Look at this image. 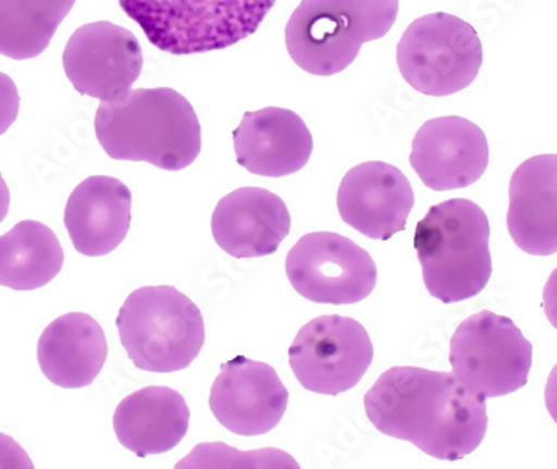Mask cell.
I'll use <instances>...</instances> for the list:
<instances>
[{
	"instance_id": "28",
	"label": "cell",
	"mask_w": 557,
	"mask_h": 469,
	"mask_svg": "<svg viewBox=\"0 0 557 469\" xmlns=\"http://www.w3.org/2000/svg\"><path fill=\"white\" fill-rule=\"evenodd\" d=\"M9 206H11V193L4 177L0 174V222L8 218Z\"/></svg>"
},
{
	"instance_id": "26",
	"label": "cell",
	"mask_w": 557,
	"mask_h": 469,
	"mask_svg": "<svg viewBox=\"0 0 557 469\" xmlns=\"http://www.w3.org/2000/svg\"><path fill=\"white\" fill-rule=\"evenodd\" d=\"M544 312L557 330V268L550 273L543 294Z\"/></svg>"
},
{
	"instance_id": "11",
	"label": "cell",
	"mask_w": 557,
	"mask_h": 469,
	"mask_svg": "<svg viewBox=\"0 0 557 469\" xmlns=\"http://www.w3.org/2000/svg\"><path fill=\"white\" fill-rule=\"evenodd\" d=\"M62 64L77 92L114 101L129 92L143 74V47L124 27L108 21L90 22L72 34Z\"/></svg>"
},
{
	"instance_id": "12",
	"label": "cell",
	"mask_w": 557,
	"mask_h": 469,
	"mask_svg": "<svg viewBox=\"0 0 557 469\" xmlns=\"http://www.w3.org/2000/svg\"><path fill=\"white\" fill-rule=\"evenodd\" d=\"M289 391L272 366L237 356L221 366L212 384V415L231 433L261 436L286 415Z\"/></svg>"
},
{
	"instance_id": "17",
	"label": "cell",
	"mask_w": 557,
	"mask_h": 469,
	"mask_svg": "<svg viewBox=\"0 0 557 469\" xmlns=\"http://www.w3.org/2000/svg\"><path fill=\"white\" fill-rule=\"evenodd\" d=\"M133 194L122 181L90 176L72 190L64 224L75 251L87 258L111 255L131 227Z\"/></svg>"
},
{
	"instance_id": "7",
	"label": "cell",
	"mask_w": 557,
	"mask_h": 469,
	"mask_svg": "<svg viewBox=\"0 0 557 469\" xmlns=\"http://www.w3.org/2000/svg\"><path fill=\"white\" fill-rule=\"evenodd\" d=\"M397 67L412 89L446 97L471 86L483 65V44L469 22L446 14L416 18L397 44Z\"/></svg>"
},
{
	"instance_id": "9",
	"label": "cell",
	"mask_w": 557,
	"mask_h": 469,
	"mask_svg": "<svg viewBox=\"0 0 557 469\" xmlns=\"http://www.w3.org/2000/svg\"><path fill=\"white\" fill-rule=\"evenodd\" d=\"M374 359L371 337L359 321L327 314L300 328L289 348L294 377L311 393L337 396L358 386Z\"/></svg>"
},
{
	"instance_id": "14",
	"label": "cell",
	"mask_w": 557,
	"mask_h": 469,
	"mask_svg": "<svg viewBox=\"0 0 557 469\" xmlns=\"http://www.w3.org/2000/svg\"><path fill=\"white\" fill-rule=\"evenodd\" d=\"M414 190L396 165L372 161L350 169L337 190V209L347 226L369 239L389 240L406 230Z\"/></svg>"
},
{
	"instance_id": "13",
	"label": "cell",
	"mask_w": 557,
	"mask_h": 469,
	"mask_svg": "<svg viewBox=\"0 0 557 469\" xmlns=\"http://www.w3.org/2000/svg\"><path fill=\"white\" fill-rule=\"evenodd\" d=\"M412 169L429 189H462L483 177L490 164L486 134L459 115L431 119L412 139Z\"/></svg>"
},
{
	"instance_id": "25",
	"label": "cell",
	"mask_w": 557,
	"mask_h": 469,
	"mask_svg": "<svg viewBox=\"0 0 557 469\" xmlns=\"http://www.w3.org/2000/svg\"><path fill=\"white\" fill-rule=\"evenodd\" d=\"M0 468H34L33 459L14 437L0 433Z\"/></svg>"
},
{
	"instance_id": "18",
	"label": "cell",
	"mask_w": 557,
	"mask_h": 469,
	"mask_svg": "<svg viewBox=\"0 0 557 469\" xmlns=\"http://www.w3.org/2000/svg\"><path fill=\"white\" fill-rule=\"evenodd\" d=\"M508 231L525 255L557 252V155L522 162L509 184Z\"/></svg>"
},
{
	"instance_id": "24",
	"label": "cell",
	"mask_w": 557,
	"mask_h": 469,
	"mask_svg": "<svg viewBox=\"0 0 557 469\" xmlns=\"http://www.w3.org/2000/svg\"><path fill=\"white\" fill-rule=\"evenodd\" d=\"M18 106H21V96H18L17 86L12 77L0 72V136L8 133L9 127L17 121Z\"/></svg>"
},
{
	"instance_id": "4",
	"label": "cell",
	"mask_w": 557,
	"mask_h": 469,
	"mask_svg": "<svg viewBox=\"0 0 557 469\" xmlns=\"http://www.w3.org/2000/svg\"><path fill=\"white\" fill-rule=\"evenodd\" d=\"M397 14L399 0H302L287 22V52L312 76H336L393 29Z\"/></svg>"
},
{
	"instance_id": "5",
	"label": "cell",
	"mask_w": 557,
	"mask_h": 469,
	"mask_svg": "<svg viewBox=\"0 0 557 469\" xmlns=\"http://www.w3.org/2000/svg\"><path fill=\"white\" fill-rule=\"evenodd\" d=\"M277 0H119L152 46L172 55L222 51L252 36Z\"/></svg>"
},
{
	"instance_id": "3",
	"label": "cell",
	"mask_w": 557,
	"mask_h": 469,
	"mask_svg": "<svg viewBox=\"0 0 557 469\" xmlns=\"http://www.w3.org/2000/svg\"><path fill=\"white\" fill-rule=\"evenodd\" d=\"M490 219L469 199H449L418 222L414 249L429 294L444 305L474 298L493 276Z\"/></svg>"
},
{
	"instance_id": "10",
	"label": "cell",
	"mask_w": 557,
	"mask_h": 469,
	"mask_svg": "<svg viewBox=\"0 0 557 469\" xmlns=\"http://www.w3.org/2000/svg\"><path fill=\"white\" fill-rule=\"evenodd\" d=\"M294 289L318 305H356L371 296L377 268L366 249L337 233L306 234L286 258Z\"/></svg>"
},
{
	"instance_id": "6",
	"label": "cell",
	"mask_w": 557,
	"mask_h": 469,
	"mask_svg": "<svg viewBox=\"0 0 557 469\" xmlns=\"http://www.w3.org/2000/svg\"><path fill=\"white\" fill-rule=\"evenodd\" d=\"M115 323L131 361L147 373L183 371L205 346L200 309L172 286L134 291L122 305Z\"/></svg>"
},
{
	"instance_id": "16",
	"label": "cell",
	"mask_w": 557,
	"mask_h": 469,
	"mask_svg": "<svg viewBox=\"0 0 557 469\" xmlns=\"http://www.w3.org/2000/svg\"><path fill=\"white\" fill-rule=\"evenodd\" d=\"M314 140L306 122L289 109L246 112L234 131L237 164L265 177L290 176L306 168Z\"/></svg>"
},
{
	"instance_id": "23",
	"label": "cell",
	"mask_w": 557,
	"mask_h": 469,
	"mask_svg": "<svg viewBox=\"0 0 557 469\" xmlns=\"http://www.w3.org/2000/svg\"><path fill=\"white\" fill-rule=\"evenodd\" d=\"M193 468V466H284V468H299L296 461L278 449H261V452H236L225 444H200L189 458L177 462V468Z\"/></svg>"
},
{
	"instance_id": "27",
	"label": "cell",
	"mask_w": 557,
	"mask_h": 469,
	"mask_svg": "<svg viewBox=\"0 0 557 469\" xmlns=\"http://www.w3.org/2000/svg\"><path fill=\"white\" fill-rule=\"evenodd\" d=\"M544 402H546V408L547 411H549L550 418H553L557 424V365L554 366L549 378H547L546 390H544Z\"/></svg>"
},
{
	"instance_id": "20",
	"label": "cell",
	"mask_w": 557,
	"mask_h": 469,
	"mask_svg": "<svg viewBox=\"0 0 557 469\" xmlns=\"http://www.w3.org/2000/svg\"><path fill=\"white\" fill-rule=\"evenodd\" d=\"M190 411L183 394L149 386L129 394L115 409L119 443L139 458L164 455L180 446L189 430Z\"/></svg>"
},
{
	"instance_id": "8",
	"label": "cell",
	"mask_w": 557,
	"mask_h": 469,
	"mask_svg": "<svg viewBox=\"0 0 557 469\" xmlns=\"http://www.w3.org/2000/svg\"><path fill=\"white\" fill-rule=\"evenodd\" d=\"M449 361L454 377L471 393L499 398L528 384L533 344L511 318L481 311L453 334Z\"/></svg>"
},
{
	"instance_id": "19",
	"label": "cell",
	"mask_w": 557,
	"mask_h": 469,
	"mask_svg": "<svg viewBox=\"0 0 557 469\" xmlns=\"http://www.w3.org/2000/svg\"><path fill=\"white\" fill-rule=\"evenodd\" d=\"M108 355L104 330L86 312H69L55 319L37 344V361L44 377L65 390L92 384Z\"/></svg>"
},
{
	"instance_id": "22",
	"label": "cell",
	"mask_w": 557,
	"mask_h": 469,
	"mask_svg": "<svg viewBox=\"0 0 557 469\" xmlns=\"http://www.w3.org/2000/svg\"><path fill=\"white\" fill-rule=\"evenodd\" d=\"M75 0H0V54L25 61L42 54Z\"/></svg>"
},
{
	"instance_id": "1",
	"label": "cell",
	"mask_w": 557,
	"mask_h": 469,
	"mask_svg": "<svg viewBox=\"0 0 557 469\" xmlns=\"http://www.w3.org/2000/svg\"><path fill=\"white\" fill-rule=\"evenodd\" d=\"M366 415L379 433L408 441L441 461H459L486 436V398L450 373L394 366L364 396Z\"/></svg>"
},
{
	"instance_id": "21",
	"label": "cell",
	"mask_w": 557,
	"mask_h": 469,
	"mask_svg": "<svg viewBox=\"0 0 557 469\" xmlns=\"http://www.w3.org/2000/svg\"><path fill=\"white\" fill-rule=\"evenodd\" d=\"M64 249L54 231L39 221H22L0 236V286L34 291L61 273Z\"/></svg>"
},
{
	"instance_id": "15",
	"label": "cell",
	"mask_w": 557,
	"mask_h": 469,
	"mask_svg": "<svg viewBox=\"0 0 557 469\" xmlns=\"http://www.w3.org/2000/svg\"><path fill=\"white\" fill-rule=\"evenodd\" d=\"M222 251L237 259L274 255L290 231L286 202L261 187H239L222 197L211 219Z\"/></svg>"
},
{
	"instance_id": "2",
	"label": "cell",
	"mask_w": 557,
	"mask_h": 469,
	"mask_svg": "<svg viewBox=\"0 0 557 469\" xmlns=\"http://www.w3.org/2000/svg\"><path fill=\"white\" fill-rule=\"evenodd\" d=\"M94 126L100 146L115 161L183 171L202 149L196 111L171 87L133 89L114 101H100Z\"/></svg>"
}]
</instances>
